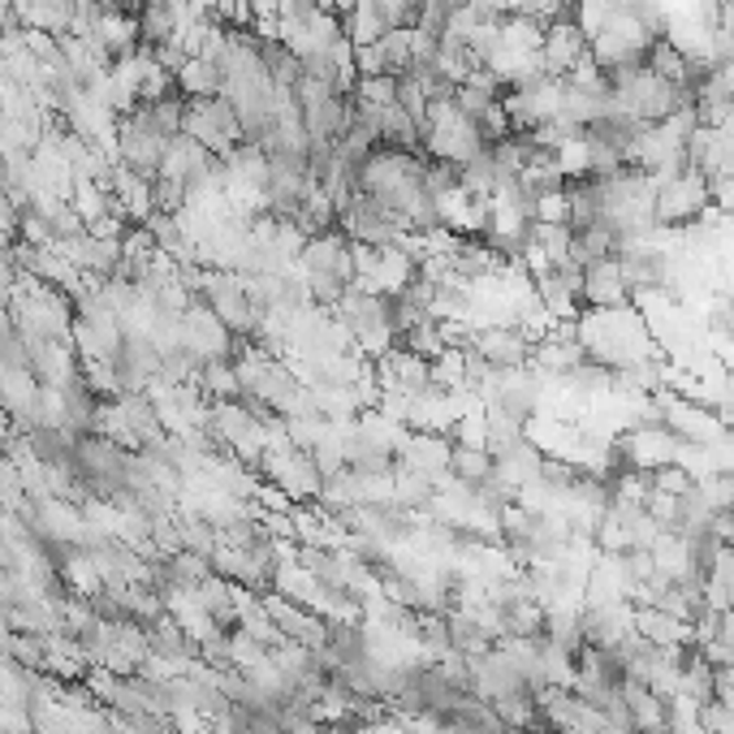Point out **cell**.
Segmentation results:
<instances>
[{"instance_id": "1", "label": "cell", "mask_w": 734, "mask_h": 734, "mask_svg": "<svg viewBox=\"0 0 734 734\" xmlns=\"http://www.w3.org/2000/svg\"><path fill=\"white\" fill-rule=\"evenodd\" d=\"M182 135H191L203 151H212L216 160H225L234 147L243 143V121L234 113V104L225 96L212 99H187V117H182Z\"/></svg>"}, {"instance_id": "5", "label": "cell", "mask_w": 734, "mask_h": 734, "mask_svg": "<svg viewBox=\"0 0 734 734\" xmlns=\"http://www.w3.org/2000/svg\"><path fill=\"white\" fill-rule=\"evenodd\" d=\"M532 345L536 342L519 325H480L476 329V350L489 359L492 368H506V372L528 368L532 363Z\"/></svg>"}, {"instance_id": "7", "label": "cell", "mask_w": 734, "mask_h": 734, "mask_svg": "<svg viewBox=\"0 0 734 734\" xmlns=\"http://www.w3.org/2000/svg\"><path fill=\"white\" fill-rule=\"evenodd\" d=\"M579 298H587L596 311H614V307H627V302H631V286H627V277H623V264H618V255L587 264V268H584V290H579Z\"/></svg>"}, {"instance_id": "2", "label": "cell", "mask_w": 734, "mask_h": 734, "mask_svg": "<svg viewBox=\"0 0 734 734\" xmlns=\"http://www.w3.org/2000/svg\"><path fill=\"white\" fill-rule=\"evenodd\" d=\"M709 208H713V187L691 164H687L679 178H670V182L657 187V225L683 230V225H695Z\"/></svg>"}, {"instance_id": "11", "label": "cell", "mask_w": 734, "mask_h": 734, "mask_svg": "<svg viewBox=\"0 0 734 734\" xmlns=\"http://www.w3.org/2000/svg\"><path fill=\"white\" fill-rule=\"evenodd\" d=\"M528 246H536L549 264H562V259H571L575 230L571 225H553V221H532L528 225Z\"/></svg>"}, {"instance_id": "3", "label": "cell", "mask_w": 734, "mask_h": 734, "mask_svg": "<svg viewBox=\"0 0 734 734\" xmlns=\"http://www.w3.org/2000/svg\"><path fill=\"white\" fill-rule=\"evenodd\" d=\"M182 350H191L195 363L230 359V350H234V333L216 320V311H212L203 298H195V302L187 307V316H182Z\"/></svg>"}, {"instance_id": "12", "label": "cell", "mask_w": 734, "mask_h": 734, "mask_svg": "<svg viewBox=\"0 0 734 734\" xmlns=\"http://www.w3.org/2000/svg\"><path fill=\"white\" fill-rule=\"evenodd\" d=\"M151 208L178 216V212L187 208V187L173 182V178H156V182H151Z\"/></svg>"}, {"instance_id": "4", "label": "cell", "mask_w": 734, "mask_h": 734, "mask_svg": "<svg viewBox=\"0 0 734 734\" xmlns=\"http://www.w3.org/2000/svg\"><path fill=\"white\" fill-rule=\"evenodd\" d=\"M587 61V35L579 31L575 18H562V22H549L544 26V44H540V65L549 78H571L575 65Z\"/></svg>"}, {"instance_id": "6", "label": "cell", "mask_w": 734, "mask_h": 734, "mask_svg": "<svg viewBox=\"0 0 734 734\" xmlns=\"http://www.w3.org/2000/svg\"><path fill=\"white\" fill-rule=\"evenodd\" d=\"M26 350H31V376L49 390H65L83 376V359L74 342H31Z\"/></svg>"}, {"instance_id": "9", "label": "cell", "mask_w": 734, "mask_h": 734, "mask_svg": "<svg viewBox=\"0 0 734 734\" xmlns=\"http://www.w3.org/2000/svg\"><path fill=\"white\" fill-rule=\"evenodd\" d=\"M221 87H225V74H221L212 61H203V56H191V61L178 70V92L187 99H212V96H221Z\"/></svg>"}, {"instance_id": "10", "label": "cell", "mask_w": 734, "mask_h": 734, "mask_svg": "<svg viewBox=\"0 0 734 734\" xmlns=\"http://www.w3.org/2000/svg\"><path fill=\"white\" fill-rule=\"evenodd\" d=\"M195 385L208 402H234V397H238V376H234V363H230V359H208V363H199Z\"/></svg>"}, {"instance_id": "8", "label": "cell", "mask_w": 734, "mask_h": 734, "mask_svg": "<svg viewBox=\"0 0 734 734\" xmlns=\"http://www.w3.org/2000/svg\"><path fill=\"white\" fill-rule=\"evenodd\" d=\"M342 26H345V40H350L354 49H368V44H376V40L390 31L376 0H354L342 13Z\"/></svg>"}]
</instances>
